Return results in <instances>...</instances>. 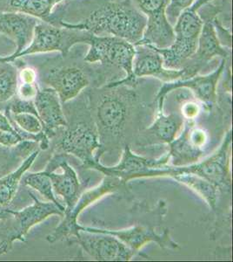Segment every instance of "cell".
<instances>
[{"mask_svg": "<svg viewBox=\"0 0 233 262\" xmlns=\"http://www.w3.org/2000/svg\"><path fill=\"white\" fill-rule=\"evenodd\" d=\"M60 26L96 36H114L135 46L145 32L146 17L133 0H113L103 4L79 23L62 20Z\"/></svg>", "mask_w": 233, "mask_h": 262, "instance_id": "cell-1", "label": "cell"}, {"mask_svg": "<svg viewBox=\"0 0 233 262\" xmlns=\"http://www.w3.org/2000/svg\"><path fill=\"white\" fill-rule=\"evenodd\" d=\"M213 0H195L192 6L180 13L173 26L174 40L166 48H157L164 60L166 69L180 70L193 55L198 47L204 21L198 10Z\"/></svg>", "mask_w": 233, "mask_h": 262, "instance_id": "cell-2", "label": "cell"}, {"mask_svg": "<svg viewBox=\"0 0 233 262\" xmlns=\"http://www.w3.org/2000/svg\"><path fill=\"white\" fill-rule=\"evenodd\" d=\"M92 35L93 34L86 31L39 22L34 27L33 39L29 45L12 58L0 56V63L14 62L27 55L50 52H59L63 58H65L74 46L81 43L88 44Z\"/></svg>", "mask_w": 233, "mask_h": 262, "instance_id": "cell-3", "label": "cell"}, {"mask_svg": "<svg viewBox=\"0 0 233 262\" xmlns=\"http://www.w3.org/2000/svg\"><path fill=\"white\" fill-rule=\"evenodd\" d=\"M87 45L89 50L84 59L86 62L114 66L126 73L124 79L107 84V86H130L136 81L133 72L135 46L114 36L96 35H92Z\"/></svg>", "mask_w": 233, "mask_h": 262, "instance_id": "cell-4", "label": "cell"}, {"mask_svg": "<svg viewBox=\"0 0 233 262\" xmlns=\"http://www.w3.org/2000/svg\"><path fill=\"white\" fill-rule=\"evenodd\" d=\"M170 160L168 154L159 159L147 158L137 155L132 151L130 147H124L121 161L112 167L103 166L97 162L92 166L93 170H98L107 176L116 177L124 184L132 179L153 177H171L174 175L173 167L167 165Z\"/></svg>", "mask_w": 233, "mask_h": 262, "instance_id": "cell-5", "label": "cell"}, {"mask_svg": "<svg viewBox=\"0 0 233 262\" xmlns=\"http://www.w3.org/2000/svg\"><path fill=\"white\" fill-rule=\"evenodd\" d=\"M97 100L96 107L98 132L103 136L120 134L126 122L128 103L134 95L127 86H107ZM98 133V134H99Z\"/></svg>", "mask_w": 233, "mask_h": 262, "instance_id": "cell-6", "label": "cell"}, {"mask_svg": "<svg viewBox=\"0 0 233 262\" xmlns=\"http://www.w3.org/2000/svg\"><path fill=\"white\" fill-rule=\"evenodd\" d=\"M125 185L126 184H124L118 178L105 175L100 185L80 194L79 200L72 209L68 212H64V220L62 222L56 227V229L54 230L51 234L46 237V241L50 244H54L63 238L70 239L72 236H75L76 238H79L80 231L77 230V217L84 211V209L99 200L106 194L118 191L120 188L125 186Z\"/></svg>", "mask_w": 233, "mask_h": 262, "instance_id": "cell-7", "label": "cell"}, {"mask_svg": "<svg viewBox=\"0 0 233 262\" xmlns=\"http://www.w3.org/2000/svg\"><path fill=\"white\" fill-rule=\"evenodd\" d=\"M137 8L146 17V26L141 40L137 43L148 44L157 48L170 47L174 40L173 26L166 16L170 0H133Z\"/></svg>", "mask_w": 233, "mask_h": 262, "instance_id": "cell-8", "label": "cell"}, {"mask_svg": "<svg viewBox=\"0 0 233 262\" xmlns=\"http://www.w3.org/2000/svg\"><path fill=\"white\" fill-rule=\"evenodd\" d=\"M207 10L204 17H201L204 23L198 38L197 50L186 65L184 66L185 76L183 79L198 75V72L215 57L222 59H230V49L225 48L219 41L213 25V18L218 15V9L215 6Z\"/></svg>", "mask_w": 233, "mask_h": 262, "instance_id": "cell-9", "label": "cell"}, {"mask_svg": "<svg viewBox=\"0 0 233 262\" xmlns=\"http://www.w3.org/2000/svg\"><path fill=\"white\" fill-rule=\"evenodd\" d=\"M230 59H222L219 68L213 73L208 75H196L192 77L186 79H180L171 82H165L159 90L157 95V101L159 103V111H162L166 96L169 93L178 89H188L191 90L195 96L202 101L208 110H212L218 101L217 86L221 78L223 73L225 70L227 60Z\"/></svg>", "mask_w": 233, "mask_h": 262, "instance_id": "cell-10", "label": "cell"}, {"mask_svg": "<svg viewBox=\"0 0 233 262\" xmlns=\"http://www.w3.org/2000/svg\"><path fill=\"white\" fill-rule=\"evenodd\" d=\"M231 130L227 132L219 150L204 161L199 163L197 162L185 166H174L176 175L181 172L192 173L213 183L219 188V190H230L231 186V178L230 173L229 154L231 144Z\"/></svg>", "mask_w": 233, "mask_h": 262, "instance_id": "cell-11", "label": "cell"}, {"mask_svg": "<svg viewBox=\"0 0 233 262\" xmlns=\"http://www.w3.org/2000/svg\"><path fill=\"white\" fill-rule=\"evenodd\" d=\"M101 147L98 134L85 122H79L68 127L59 143V149L79 158L84 167L91 169L99 162L100 156L95 154V152L99 151Z\"/></svg>", "mask_w": 233, "mask_h": 262, "instance_id": "cell-12", "label": "cell"}, {"mask_svg": "<svg viewBox=\"0 0 233 262\" xmlns=\"http://www.w3.org/2000/svg\"><path fill=\"white\" fill-rule=\"evenodd\" d=\"M77 239L84 251L96 260L127 261L136 253L109 233L80 231V237Z\"/></svg>", "mask_w": 233, "mask_h": 262, "instance_id": "cell-13", "label": "cell"}, {"mask_svg": "<svg viewBox=\"0 0 233 262\" xmlns=\"http://www.w3.org/2000/svg\"><path fill=\"white\" fill-rule=\"evenodd\" d=\"M77 230L84 232L109 233L120 239L135 253H138L142 247L150 242H156L162 248L175 249L179 247L177 243L172 241L168 229H165L163 233H159L153 227L148 224L137 225L124 230L101 229L96 227H82L79 225Z\"/></svg>", "mask_w": 233, "mask_h": 262, "instance_id": "cell-14", "label": "cell"}, {"mask_svg": "<svg viewBox=\"0 0 233 262\" xmlns=\"http://www.w3.org/2000/svg\"><path fill=\"white\" fill-rule=\"evenodd\" d=\"M184 124L181 135L169 144L168 155L172 158V166H185L198 162L208 141L206 132L196 127L192 121L186 120Z\"/></svg>", "mask_w": 233, "mask_h": 262, "instance_id": "cell-15", "label": "cell"}, {"mask_svg": "<svg viewBox=\"0 0 233 262\" xmlns=\"http://www.w3.org/2000/svg\"><path fill=\"white\" fill-rule=\"evenodd\" d=\"M133 77L151 76L165 82L183 79L185 70L166 69L164 67L162 55L153 46L148 44L135 45V56L133 60Z\"/></svg>", "mask_w": 233, "mask_h": 262, "instance_id": "cell-16", "label": "cell"}, {"mask_svg": "<svg viewBox=\"0 0 233 262\" xmlns=\"http://www.w3.org/2000/svg\"><path fill=\"white\" fill-rule=\"evenodd\" d=\"M33 199V203L32 206L25 207L22 211H12V210H4L5 213L12 214L16 220L17 226L13 231L11 232V234L8 236V242L12 247V243L15 241L25 242V236L36 225L41 223L45 221L47 217L53 215H59L64 216V211L59 208V206L54 203L42 202L39 199L36 198L34 194L29 192Z\"/></svg>", "mask_w": 233, "mask_h": 262, "instance_id": "cell-17", "label": "cell"}, {"mask_svg": "<svg viewBox=\"0 0 233 262\" xmlns=\"http://www.w3.org/2000/svg\"><path fill=\"white\" fill-rule=\"evenodd\" d=\"M44 81L58 93L62 105L76 98L90 84L86 72L77 66L69 65L50 69Z\"/></svg>", "mask_w": 233, "mask_h": 262, "instance_id": "cell-18", "label": "cell"}, {"mask_svg": "<svg viewBox=\"0 0 233 262\" xmlns=\"http://www.w3.org/2000/svg\"><path fill=\"white\" fill-rule=\"evenodd\" d=\"M33 101L43 125V133L47 138L54 137L57 129L60 127L68 126L63 112L62 103L58 93L54 89L47 88L40 90L38 88Z\"/></svg>", "mask_w": 233, "mask_h": 262, "instance_id": "cell-19", "label": "cell"}, {"mask_svg": "<svg viewBox=\"0 0 233 262\" xmlns=\"http://www.w3.org/2000/svg\"><path fill=\"white\" fill-rule=\"evenodd\" d=\"M38 23V18L24 13L0 12V33L8 36L16 44V51L7 57H14L29 45Z\"/></svg>", "mask_w": 233, "mask_h": 262, "instance_id": "cell-20", "label": "cell"}, {"mask_svg": "<svg viewBox=\"0 0 233 262\" xmlns=\"http://www.w3.org/2000/svg\"><path fill=\"white\" fill-rule=\"evenodd\" d=\"M54 161L59 163L63 172L55 173L53 170H44L50 178L54 191L62 196L65 203V212L72 209L80 196V183L77 173L70 164L57 157Z\"/></svg>", "mask_w": 233, "mask_h": 262, "instance_id": "cell-21", "label": "cell"}, {"mask_svg": "<svg viewBox=\"0 0 233 262\" xmlns=\"http://www.w3.org/2000/svg\"><path fill=\"white\" fill-rule=\"evenodd\" d=\"M64 0H0V12H21L42 22L60 26L62 21L53 11Z\"/></svg>", "mask_w": 233, "mask_h": 262, "instance_id": "cell-22", "label": "cell"}, {"mask_svg": "<svg viewBox=\"0 0 233 262\" xmlns=\"http://www.w3.org/2000/svg\"><path fill=\"white\" fill-rule=\"evenodd\" d=\"M39 155V149H35L27 157L17 170L10 171L0 179V208L8 206L16 196L21 180Z\"/></svg>", "mask_w": 233, "mask_h": 262, "instance_id": "cell-23", "label": "cell"}, {"mask_svg": "<svg viewBox=\"0 0 233 262\" xmlns=\"http://www.w3.org/2000/svg\"><path fill=\"white\" fill-rule=\"evenodd\" d=\"M185 118L178 114L172 113L169 116L164 114V111H159L158 117L153 124L147 128V133L155 137L159 140L170 144L176 139L184 123Z\"/></svg>", "mask_w": 233, "mask_h": 262, "instance_id": "cell-24", "label": "cell"}, {"mask_svg": "<svg viewBox=\"0 0 233 262\" xmlns=\"http://www.w3.org/2000/svg\"><path fill=\"white\" fill-rule=\"evenodd\" d=\"M173 179L192 189V191L205 200L210 208L216 210L219 191V188L217 185L192 173L181 172Z\"/></svg>", "mask_w": 233, "mask_h": 262, "instance_id": "cell-25", "label": "cell"}, {"mask_svg": "<svg viewBox=\"0 0 233 262\" xmlns=\"http://www.w3.org/2000/svg\"><path fill=\"white\" fill-rule=\"evenodd\" d=\"M38 143L34 141H24L12 148L0 145V179L11 171L10 168L13 166L17 159L29 156V153L34 151Z\"/></svg>", "mask_w": 233, "mask_h": 262, "instance_id": "cell-26", "label": "cell"}, {"mask_svg": "<svg viewBox=\"0 0 233 262\" xmlns=\"http://www.w3.org/2000/svg\"><path fill=\"white\" fill-rule=\"evenodd\" d=\"M18 73L12 62L0 63V102L11 100L17 94Z\"/></svg>", "mask_w": 233, "mask_h": 262, "instance_id": "cell-27", "label": "cell"}, {"mask_svg": "<svg viewBox=\"0 0 233 262\" xmlns=\"http://www.w3.org/2000/svg\"><path fill=\"white\" fill-rule=\"evenodd\" d=\"M24 185L39 191L42 196H44L50 202L54 203L65 212V207L57 200L56 196L54 195L53 184L45 171L27 174V176L24 177Z\"/></svg>", "mask_w": 233, "mask_h": 262, "instance_id": "cell-28", "label": "cell"}, {"mask_svg": "<svg viewBox=\"0 0 233 262\" xmlns=\"http://www.w3.org/2000/svg\"><path fill=\"white\" fill-rule=\"evenodd\" d=\"M7 117H10L20 128L21 130L28 134H39L43 131V125L38 116L32 113H10L6 111Z\"/></svg>", "mask_w": 233, "mask_h": 262, "instance_id": "cell-29", "label": "cell"}, {"mask_svg": "<svg viewBox=\"0 0 233 262\" xmlns=\"http://www.w3.org/2000/svg\"><path fill=\"white\" fill-rule=\"evenodd\" d=\"M195 0H170L166 7V16L169 22L174 25L180 13L192 6Z\"/></svg>", "mask_w": 233, "mask_h": 262, "instance_id": "cell-30", "label": "cell"}, {"mask_svg": "<svg viewBox=\"0 0 233 262\" xmlns=\"http://www.w3.org/2000/svg\"><path fill=\"white\" fill-rule=\"evenodd\" d=\"M27 133H21L19 131H0V145L12 148L24 141H29Z\"/></svg>", "mask_w": 233, "mask_h": 262, "instance_id": "cell-31", "label": "cell"}, {"mask_svg": "<svg viewBox=\"0 0 233 262\" xmlns=\"http://www.w3.org/2000/svg\"><path fill=\"white\" fill-rule=\"evenodd\" d=\"M182 116L187 121L194 120L200 112V107L198 103L188 101L182 106Z\"/></svg>", "mask_w": 233, "mask_h": 262, "instance_id": "cell-32", "label": "cell"}, {"mask_svg": "<svg viewBox=\"0 0 233 262\" xmlns=\"http://www.w3.org/2000/svg\"><path fill=\"white\" fill-rule=\"evenodd\" d=\"M39 86L37 83L27 84L21 83L20 86H18V96L19 98L24 99V100H33L37 94Z\"/></svg>", "mask_w": 233, "mask_h": 262, "instance_id": "cell-33", "label": "cell"}, {"mask_svg": "<svg viewBox=\"0 0 233 262\" xmlns=\"http://www.w3.org/2000/svg\"><path fill=\"white\" fill-rule=\"evenodd\" d=\"M18 78H20L21 83L34 84L37 80V74L32 68L21 69Z\"/></svg>", "mask_w": 233, "mask_h": 262, "instance_id": "cell-34", "label": "cell"}, {"mask_svg": "<svg viewBox=\"0 0 233 262\" xmlns=\"http://www.w3.org/2000/svg\"><path fill=\"white\" fill-rule=\"evenodd\" d=\"M16 128L13 127L9 118L3 114L0 113V131H14Z\"/></svg>", "mask_w": 233, "mask_h": 262, "instance_id": "cell-35", "label": "cell"}, {"mask_svg": "<svg viewBox=\"0 0 233 262\" xmlns=\"http://www.w3.org/2000/svg\"><path fill=\"white\" fill-rule=\"evenodd\" d=\"M10 247L11 246H10L8 241H3V242H0V256L7 253Z\"/></svg>", "mask_w": 233, "mask_h": 262, "instance_id": "cell-36", "label": "cell"}]
</instances>
